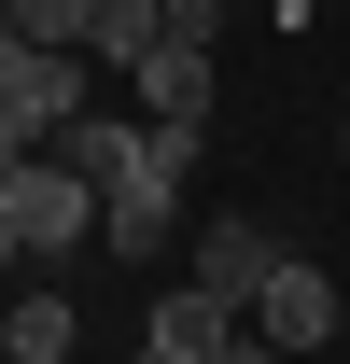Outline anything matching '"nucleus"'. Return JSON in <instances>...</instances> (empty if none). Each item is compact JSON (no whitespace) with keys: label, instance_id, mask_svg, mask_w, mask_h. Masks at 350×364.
<instances>
[{"label":"nucleus","instance_id":"1","mask_svg":"<svg viewBox=\"0 0 350 364\" xmlns=\"http://www.w3.org/2000/svg\"><path fill=\"white\" fill-rule=\"evenodd\" d=\"M56 154L98 182V238L127 252V267H154L182 225V168L211 154V127H127V112H70L56 127Z\"/></svg>","mask_w":350,"mask_h":364},{"label":"nucleus","instance_id":"2","mask_svg":"<svg viewBox=\"0 0 350 364\" xmlns=\"http://www.w3.org/2000/svg\"><path fill=\"white\" fill-rule=\"evenodd\" d=\"M0 210H14V252H28V267H56V252H85V238H98V182L43 140V154H14Z\"/></svg>","mask_w":350,"mask_h":364},{"label":"nucleus","instance_id":"3","mask_svg":"<svg viewBox=\"0 0 350 364\" xmlns=\"http://www.w3.org/2000/svg\"><path fill=\"white\" fill-rule=\"evenodd\" d=\"M127 85H140V127H211V0H182L169 43L140 56Z\"/></svg>","mask_w":350,"mask_h":364},{"label":"nucleus","instance_id":"4","mask_svg":"<svg viewBox=\"0 0 350 364\" xmlns=\"http://www.w3.org/2000/svg\"><path fill=\"white\" fill-rule=\"evenodd\" d=\"M253 336H266L280 364H295V350H336V336H350V294L308 267V252H280V280L253 294Z\"/></svg>","mask_w":350,"mask_h":364},{"label":"nucleus","instance_id":"5","mask_svg":"<svg viewBox=\"0 0 350 364\" xmlns=\"http://www.w3.org/2000/svg\"><path fill=\"white\" fill-rule=\"evenodd\" d=\"M196 280H211L224 309L253 322V294H266V280H280V238H266V225H253V210H224V225H211V238H196Z\"/></svg>","mask_w":350,"mask_h":364},{"label":"nucleus","instance_id":"6","mask_svg":"<svg viewBox=\"0 0 350 364\" xmlns=\"http://www.w3.org/2000/svg\"><path fill=\"white\" fill-rule=\"evenodd\" d=\"M224 336H238V309H224L211 280H182V294H154V336H140V364H211Z\"/></svg>","mask_w":350,"mask_h":364},{"label":"nucleus","instance_id":"7","mask_svg":"<svg viewBox=\"0 0 350 364\" xmlns=\"http://www.w3.org/2000/svg\"><path fill=\"white\" fill-rule=\"evenodd\" d=\"M154 43H169V0H98L85 14V70H140Z\"/></svg>","mask_w":350,"mask_h":364},{"label":"nucleus","instance_id":"8","mask_svg":"<svg viewBox=\"0 0 350 364\" xmlns=\"http://www.w3.org/2000/svg\"><path fill=\"white\" fill-rule=\"evenodd\" d=\"M0 350L14 364H70V294H14L0 309Z\"/></svg>","mask_w":350,"mask_h":364},{"label":"nucleus","instance_id":"9","mask_svg":"<svg viewBox=\"0 0 350 364\" xmlns=\"http://www.w3.org/2000/svg\"><path fill=\"white\" fill-rule=\"evenodd\" d=\"M0 14H14L28 43H70V56H85V14H98V0H0Z\"/></svg>","mask_w":350,"mask_h":364},{"label":"nucleus","instance_id":"10","mask_svg":"<svg viewBox=\"0 0 350 364\" xmlns=\"http://www.w3.org/2000/svg\"><path fill=\"white\" fill-rule=\"evenodd\" d=\"M211 364H280V350H266V336H253V322H238V336H224V350Z\"/></svg>","mask_w":350,"mask_h":364},{"label":"nucleus","instance_id":"11","mask_svg":"<svg viewBox=\"0 0 350 364\" xmlns=\"http://www.w3.org/2000/svg\"><path fill=\"white\" fill-rule=\"evenodd\" d=\"M0 182H14V154H0ZM0 267H28V252H14V210H0Z\"/></svg>","mask_w":350,"mask_h":364},{"label":"nucleus","instance_id":"12","mask_svg":"<svg viewBox=\"0 0 350 364\" xmlns=\"http://www.w3.org/2000/svg\"><path fill=\"white\" fill-rule=\"evenodd\" d=\"M169 14H182V0H169Z\"/></svg>","mask_w":350,"mask_h":364},{"label":"nucleus","instance_id":"13","mask_svg":"<svg viewBox=\"0 0 350 364\" xmlns=\"http://www.w3.org/2000/svg\"><path fill=\"white\" fill-rule=\"evenodd\" d=\"M336 140H350V127H336Z\"/></svg>","mask_w":350,"mask_h":364}]
</instances>
